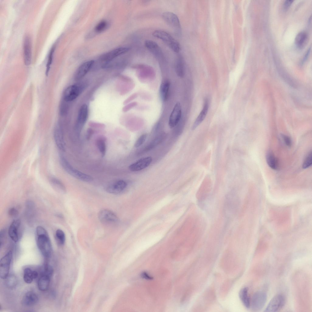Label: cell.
I'll list each match as a JSON object with an SVG mask.
<instances>
[{"instance_id":"cell-42","label":"cell","mask_w":312,"mask_h":312,"mask_svg":"<svg viewBox=\"0 0 312 312\" xmlns=\"http://www.w3.org/2000/svg\"><path fill=\"white\" fill-rule=\"evenodd\" d=\"M137 96V94L136 93H134L131 95L125 101V103H126L130 101L131 100L134 99Z\"/></svg>"},{"instance_id":"cell-1","label":"cell","mask_w":312,"mask_h":312,"mask_svg":"<svg viewBox=\"0 0 312 312\" xmlns=\"http://www.w3.org/2000/svg\"><path fill=\"white\" fill-rule=\"evenodd\" d=\"M36 238L37 246L42 255L48 258L52 252V246L48 234L43 227L38 226L36 229Z\"/></svg>"},{"instance_id":"cell-16","label":"cell","mask_w":312,"mask_h":312,"mask_svg":"<svg viewBox=\"0 0 312 312\" xmlns=\"http://www.w3.org/2000/svg\"><path fill=\"white\" fill-rule=\"evenodd\" d=\"M163 19L170 26L176 30L179 31L181 28V25L177 16L173 12H166L162 14Z\"/></svg>"},{"instance_id":"cell-21","label":"cell","mask_w":312,"mask_h":312,"mask_svg":"<svg viewBox=\"0 0 312 312\" xmlns=\"http://www.w3.org/2000/svg\"><path fill=\"white\" fill-rule=\"evenodd\" d=\"M38 296L35 292L29 291L27 292L23 296L22 303L25 306H31L36 304L38 302Z\"/></svg>"},{"instance_id":"cell-2","label":"cell","mask_w":312,"mask_h":312,"mask_svg":"<svg viewBox=\"0 0 312 312\" xmlns=\"http://www.w3.org/2000/svg\"><path fill=\"white\" fill-rule=\"evenodd\" d=\"M60 164L64 170L68 173L81 181L90 182L93 180L91 176L83 173L74 168L65 157L60 154L59 156Z\"/></svg>"},{"instance_id":"cell-7","label":"cell","mask_w":312,"mask_h":312,"mask_svg":"<svg viewBox=\"0 0 312 312\" xmlns=\"http://www.w3.org/2000/svg\"><path fill=\"white\" fill-rule=\"evenodd\" d=\"M285 299L282 294L274 296L269 302L264 310L265 312H275L280 310L284 305Z\"/></svg>"},{"instance_id":"cell-20","label":"cell","mask_w":312,"mask_h":312,"mask_svg":"<svg viewBox=\"0 0 312 312\" xmlns=\"http://www.w3.org/2000/svg\"><path fill=\"white\" fill-rule=\"evenodd\" d=\"M94 63V61L90 60L81 64L76 72L75 76V80H78L84 77L90 70Z\"/></svg>"},{"instance_id":"cell-18","label":"cell","mask_w":312,"mask_h":312,"mask_svg":"<svg viewBox=\"0 0 312 312\" xmlns=\"http://www.w3.org/2000/svg\"><path fill=\"white\" fill-rule=\"evenodd\" d=\"M23 57L25 65H30L31 59V43L30 37L28 36L25 37L23 44Z\"/></svg>"},{"instance_id":"cell-31","label":"cell","mask_w":312,"mask_h":312,"mask_svg":"<svg viewBox=\"0 0 312 312\" xmlns=\"http://www.w3.org/2000/svg\"><path fill=\"white\" fill-rule=\"evenodd\" d=\"M55 237L58 243L62 245L65 243L66 240L65 235L64 232L61 229H57L55 232Z\"/></svg>"},{"instance_id":"cell-13","label":"cell","mask_w":312,"mask_h":312,"mask_svg":"<svg viewBox=\"0 0 312 312\" xmlns=\"http://www.w3.org/2000/svg\"><path fill=\"white\" fill-rule=\"evenodd\" d=\"M182 116V107L180 103L177 102L170 115L168 125L170 128L175 127L180 121Z\"/></svg>"},{"instance_id":"cell-27","label":"cell","mask_w":312,"mask_h":312,"mask_svg":"<svg viewBox=\"0 0 312 312\" xmlns=\"http://www.w3.org/2000/svg\"><path fill=\"white\" fill-rule=\"evenodd\" d=\"M239 297L244 306L248 308L250 307V300L248 295V289L246 287L242 288L239 293Z\"/></svg>"},{"instance_id":"cell-5","label":"cell","mask_w":312,"mask_h":312,"mask_svg":"<svg viewBox=\"0 0 312 312\" xmlns=\"http://www.w3.org/2000/svg\"><path fill=\"white\" fill-rule=\"evenodd\" d=\"M267 294L263 291H257L253 295L250 302V306L253 310L258 311L262 309L266 303Z\"/></svg>"},{"instance_id":"cell-15","label":"cell","mask_w":312,"mask_h":312,"mask_svg":"<svg viewBox=\"0 0 312 312\" xmlns=\"http://www.w3.org/2000/svg\"><path fill=\"white\" fill-rule=\"evenodd\" d=\"M21 222L20 220H14L10 224L8 229V234L10 238L14 242H16L20 237Z\"/></svg>"},{"instance_id":"cell-17","label":"cell","mask_w":312,"mask_h":312,"mask_svg":"<svg viewBox=\"0 0 312 312\" xmlns=\"http://www.w3.org/2000/svg\"><path fill=\"white\" fill-rule=\"evenodd\" d=\"M152 161V158L151 156L142 158L131 164L129 166V168L132 172L140 171L148 167Z\"/></svg>"},{"instance_id":"cell-11","label":"cell","mask_w":312,"mask_h":312,"mask_svg":"<svg viewBox=\"0 0 312 312\" xmlns=\"http://www.w3.org/2000/svg\"><path fill=\"white\" fill-rule=\"evenodd\" d=\"M53 136L57 147L59 150L64 151L65 150V144L63 132L61 125L59 123L57 124L55 127Z\"/></svg>"},{"instance_id":"cell-25","label":"cell","mask_w":312,"mask_h":312,"mask_svg":"<svg viewBox=\"0 0 312 312\" xmlns=\"http://www.w3.org/2000/svg\"><path fill=\"white\" fill-rule=\"evenodd\" d=\"M38 276V273L37 271L32 270L29 268H26L24 270L23 278L26 283H31Z\"/></svg>"},{"instance_id":"cell-30","label":"cell","mask_w":312,"mask_h":312,"mask_svg":"<svg viewBox=\"0 0 312 312\" xmlns=\"http://www.w3.org/2000/svg\"><path fill=\"white\" fill-rule=\"evenodd\" d=\"M26 207V216L28 219L30 220L34 214L35 205L32 201L29 200L27 202Z\"/></svg>"},{"instance_id":"cell-29","label":"cell","mask_w":312,"mask_h":312,"mask_svg":"<svg viewBox=\"0 0 312 312\" xmlns=\"http://www.w3.org/2000/svg\"><path fill=\"white\" fill-rule=\"evenodd\" d=\"M175 67L177 75L183 76L184 74V66L183 59L180 56H179L176 59Z\"/></svg>"},{"instance_id":"cell-26","label":"cell","mask_w":312,"mask_h":312,"mask_svg":"<svg viewBox=\"0 0 312 312\" xmlns=\"http://www.w3.org/2000/svg\"><path fill=\"white\" fill-rule=\"evenodd\" d=\"M170 85V82L167 80L163 82L160 85V95L161 99L163 101H165L168 98Z\"/></svg>"},{"instance_id":"cell-28","label":"cell","mask_w":312,"mask_h":312,"mask_svg":"<svg viewBox=\"0 0 312 312\" xmlns=\"http://www.w3.org/2000/svg\"><path fill=\"white\" fill-rule=\"evenodd\" d=\"M266 160L267 164L271 168L274 170L278 169V161L271 151H269L267 152L266 155Z\"/></svg>"},{"instance_id":"cell-37","label":"cell","mask_w":312,"mask_h":312,"mask_svg":"<svg viewBox=\"0 0 312 312\" xmlns=\"http://www.w3.org/2000/svg\"><path fill=\"white\" fill-rule=\"evenodd\" d=\"M107 23L105 21H102L99 22L95 27V30L97 32H100L103 31L106 27Z\"/></svg>"},{"instance_id":"cell-36","label":"cell","mask_w":312,"mask_h":312,"mask_svg":"<svg viewBox=\"0 0 312 312\" xmlns=\"http://www.w3.org/2000/svg\"><path fill=\"white\" fill-rule=\"evenodd\" d=\"M147 137V135L146 134L141 135L136 141L134 147L137 148L141 146L146 140Z\"/></svg>"},{"instance_id":"cell-32","label":"cell","mask_w":312,"mask_h":312,"mask_svg":"<svg viewBox=\"0 0 312 312\" xmlns=\"http://www.w3.org/2000/svg\"><path fill=\"white\" fill-rule=\"evenodd\" d=\"M6 284L8 287L10 289H13L16 287L17 284V279L14 275H8L5 279Z\"/></svg>"},{"instance_id":"cell-34","label":"cell","mask_w":312,"mask_h":312,"mask_svg":"<svg viewBox=\"0 0 312 312\" xmlns=\"http://www.w3.org/2000/svg\"><path fill=\"white\" fill-rule=\"evenodd\" d=\"M55 47L54 46L51 49L49 53L47 62L46 66L45 74L46 76H48V75L49 72V70L50 69L51 65L52 62L53 54L55 51Z\"/></svg>"},{"instance_id":"cell-3","label":"cell","mask_w":312,"mask_h":312,"mask_svg":"<svg viewBox=\"0 0 312 312\" xmlns=\"http://www.w3.org/2000/svg\"><path fill=\"white\" fill-rule=\"evenodd\" d=\"M154 37L159 38L163 41L172 51L176 53H178L180 49L179 43L170 34L164 31L157 30L153 33Z\"/></svg>"},{"instance_id":"cell-19","label":"cell","mask_w":312,"mask_h":312,"mask_svg":"<svg viewBox=\"0 0 312 312\" xmlns=\"http://www.w3.org/2000/svg\"><path fill=\"white\" fill-rule=\"evenodd\" d=\"M145 45L147 49L158 59H161L163 58L161 49L155 42L151 40H147L145 42Z\"/></svg>"},{"instance_id":"cell-43","label":"cell","mask_w":312,"mask_h":312,"mask_svg":"<svg viewBox=\"0 0 312 312\" xmlns=\"http://www.w3.org/2000/svg\"><path fill=\"white\" fill-rule=\"evenodd\" d=\"M310 48H309V49L307 51V52L305 55V56L304 58H303V62H304L307 60V58L309 56V54L310 53Z\"/></svg>"},{"instance_id":"cell-9","label":"cell","mask_w":312,"mask_h":312,"mask_svg":"<svg viewBox=\"0 0 312 312\" xmlns=\"http://www.w3.org/2000/svg\"><path fill=\"white\" fill-rule=\"evenodd\" d=\"M88 108L86 104H83L80 107L78 113L75 126V130L79 135L85 123L88 116Z\"/></svg>"},{"instance_id":"cell-41","label":"cell","mask_w":312,"mask_h":312,"mask_svg":"<svg viewBox=\"0 0 312 312\" xmlns=\"http://www.w3.org/2000/svg\"><path fill=\"white\" fill-rule=\"evenodd\" d=\"M293 2V1L292 0H287L285 1L284 4V8L285 9H287L289 8L292 3Z\"/></svg>"},{"instance_id":"cell-35","label":"cell","mask_w":312,"mask_h":312,"mask_svg":"<svg viewBox=\"0 0 312 312\" xmlns=\"http://www.w3.org/2000/svg\"><path fill=\"white\" fill-rule=\"evenodd\" d=\"M312 163V152L311 151L305 158L303 162L302 167L304 169L307 168L311 165Z\"/></svg>"},{"instance_id":"cell-38","label":"cell","mask_w":312,"mask_h":312,"mask_svg":"<svg viewBox=\"0 0 312 312\" xmlns=\"http://www.w3.org/2000/svg\"><path fill=\"white\" fill-rule=\"evenodd\" d=\"M282 137L285 144L288 147H290L291 146L292 142L290 138L288 136L285 135H282Z\"/></svg>"},{"instance_id":"cell-8","label":"cell","mask_w":312,"mask_h":312,"mask_svg":"<svg viewBox=\"0 0 312 312\" xmlns=\"http://www.w3.org/2000/svg\"><path fill=\"white\" fill-rule=\"evenodd\" d=\"M12 257V252L9 251L0 259V277L2 279H5L9 275Z\"/></svg>"},{"instance_id":"cell-22","label":"cell","mask_w":312,"mask_h":312,"mask_svg":"<svg viewBox=\"0 0 312 312\" xmlns=\"http://www.w3.org/2000/svg\"><path fill=\"white\" fill-rule=\"evenodd\" d=\"M209 108L208 101L206 99L202 110L195 119L192 126V129H196L204 120L207 115Z\"/></svg>"},{"instance_id":"cell-39","label":"cell","mask_w":312,"mask_h":312,"mask_svg":"<svg viewBox=\"0 0 312 312\" xmlns=\"http://www.w3.org/2000/svg\"><path fill=\"white\" fill-rule=\"evenodd\" d=\"M8 213L9 216L12 217L16 216L19 213L17 210L14 207L9 208Z\"/></svg>"},{"instance_id":"cell-33","label":"cell","mask_w":312,"mask_h":312,"mask_svg":"<svg viewBox=\"0 0 312 312\" xmlns=\"http://www.w3.org/2000/svg\"><path fill=\"white\" fill-rule=\"evenodd\" d=\"M96 144L102 156H104L106 152V145L105 140L102 138L98 139Z\"/></svg>"},{"instance_id":"cell-10","label":"cell","mask_w":312,"mask_h":312,"mask_svg":"<svg viewBox=\"0 0 312 312\" xmlns=\"http://www.w3.org/2000/svg\"><path fill=\"white\" fill-rule=\"evenodd\" d=\"M98 216L99 220L105 224H112L118 221V218L116 214L108 209L101 210L98 213Z\"/></svg>"},{"instance_id":"cell-12","label":"cell","mask_w":312,"mask_h":312,"mask_svg":"<svg viewBox=\"0 0 312 312\" xmlns=\"http://www.w3.org/2000/svg\"><path fill=\"white\" fill-rule=\"evenodd\" d=\"M129 49V48L126 47L118 48L102 55L100 57V59L103 61H109L127 53Z\"/></svg>"},{"instance_id":"cell-6","label":"cell","mask_w":312,"mask_h":312,"mask_svg":"<svg viewBox=\"0 0 312 312\" xmlns=\"http://www.w3.org/2000/svg\"><path fill=\"white\" fill-rule=\"evenodd\" d=\"M53 273V269L51 266L47 265L45 267L44 271L37 282L38 288L40 290L45 291L48 289Z\"/></svg>"},{"instance_id":"cell-24","label":"cell","mask_w":312,"mask_h":312,"mask_svg":"<svg viewBox=\"0 0 312 312\" xmlns=\"http://www.w3.org/2000/svg\"><path fill=\"white\" fill-rule=\"evenodd\" d=\"M49 181L52 187L57 191L61 193H64L66 188L62 183L57 178L53 176L49 178Z\"/></svg>"},{"instance_id":"cell-4","label":"cell","mask_w":312,"mask_h":312,"mask_svg":"<svg viewBox=\"0 0 312 312\" xmlns=\"http://www.w3.org/2000/svg\"><path fill=\"white\" fill-rule=\"evenodd\" d=\"M85 85L83 84L73 85L67 87L63 95V99L66 102L70 101L76 98L83 90Z\"/></svg>"},{"instance_id":"cell-23","label":"cell","mask_w":312,"mask_h":312,"mask_svg":"<svg viewBox=\"0 0 312 312\" xmlns=\"http://www.w3.org/2000/svg\"><path fill=\"white\" fill-rule=\"evenodd\" d=\"M308 39V35L304 32H301L297 34L295 39V44L298 48L302 49L307 44Z\"/></svg>"},{"instance_id":"cell-40","label":"cell","mask_w":312,"mask_h":312,"mask_svg":"<svg viewBox=\"0 0 312 312\" xmlns=\"http://www.w3.org/2000/svg\"><path fill=\"white\" fill-rule=\"evenodd\" d=\"M136 105L137 103L136 102H132L125 107L123 108V111L125 112L127 111L136 106Z\"/></svg>"},{"instance_id":"cell-14","label":"cell","mask_w":312,"mask_h":312,"mask_svg":"<svg viewBox=\"0 0 312 312\" xmlns=\"http://www.w3.org/2000/svg\"><path fill=\"white\" fill-rule=\"evenodd\" d=\"M127 185L126 183L124 180H119L108 184L105 187V190L110 193L119 194L125 189Z\"/></svg>"}]
</instances>
